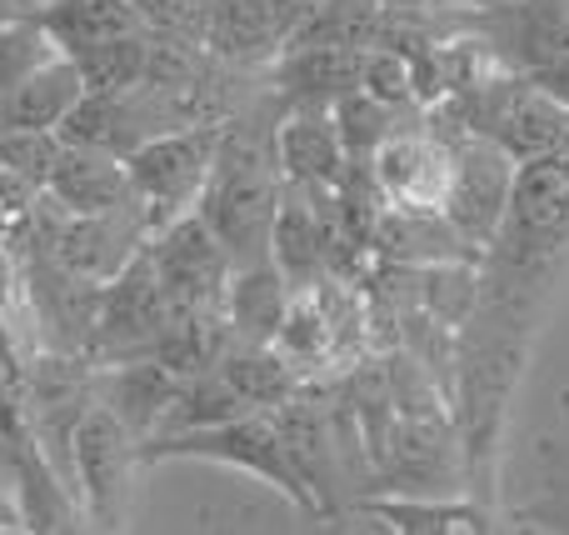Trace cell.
I'll use <instances>...</instances> for the list:
<instances>
[{"label": "cell", "mask_w": 569, "mask_h": 535, "mask_svg": "<svg viewBox=\"0 0 569 535\" xmlns=\"http://www.w3.org/2000/svg\"><path fill=\"white\" fill-rule=\"evenodd\" d=\"M36 20L50 36L56 56H66V60L140 30V10L130 6V0H56V6H46Z\"/></svg>", "instance_id": "cell-6"}, {"label": "cell", "mask_w": 569, "mask_h": 535, "mask_svg": "<svg viewBox=\"0 0 569 535\" xmlns=\"http://www.w3.org/2000/svg\"><path fill=\"white\" fill-rule=\"evenodd\" d=\"M86 100L76 60L50 56L40 70H30L6 100H0V130H36V136H60L76 106Z\"/></svg>", "instance_id": "cell-5"}, {"label": "cell", "mask_w": 569, "mask_h": 535, "mask_svg": "<svg viewBox=\"0 0 569 535\" xmlns=\"http://www.w3.org/2000/svg\"><path fill=\"white\" fill-rule=\"evenodd\" d=\"M20 6H30V16H40L46 6H56V0H20Z\"/></svg>", "instance_id": "cell-17"}, {"label": "cell", "mask_w": 569, "mask_h": 535, "mask_svg": "<svg viewBox=\"0 0 569 535\" xmlns=\"http://www.w3.org/2000/svg\"><path fill=\"white\" fill-rule=\"evenodd\" d=\"M280 80L295 90H335L350 96L360 80V56L350 46H305L300 56H290L280 66Z\"/></svg>", "instance_id": "cell-11"}, {"label": "cell", "mask_w": 569, "mask_h": 535, "mask_svg": "<svg viewBox=\"0 0 569 535\" xmlns=\"http://www.w3.org/2000/svg\"><path fill=\"white\" fill-rule=\"evenodd\" d=\"M76 70H80V80H86V96L120 100L130 86H140V76H146V46H140L136 36L110 40V46L76 56Z\"/></svg>", "instance_id": "cell-10"}, {"label": "cell", "mask_w": 569, "mask_h": 535, "mask_svg": "<svg viewBox=\"0 0 569 535\" xmlns=\"http://www.w3.org/2000/svg\"><path fill=\"white\" fill-rule=\"evenodd\" d=\"M375 190L390 200V210L405 216H445L455 200V146L440 136H415V130H395L375 146L370 156Z\"/></svg>", "instance_id": "cell-2"}, {"label": "cell", "mask_w": 569, "mask_h": 535, "mask_svg": "<svg viewBox=\"0 0 569 535\" xmlns=\"http://www.w3.org/2000/svg\"><path fill=\"white\" fill-rule=\"evenodd\" d=\"M206 216L210 226L226 240L240 236H260L276 210V180H270L266 160H260L256 146H240V140H220L216 166H210L206 180Z\"/></svg>", "instance_id": "cell-4"}, {"label": "cell", "mask_w": 569, "mask_h": 535, "mask_svg": "<svg viewBox=\"0 0 569 535\" xmlns=\"http://www.w3.org/2000/svg\"><path fill=\"white\" fill-rule=\"evenodd\" d=\"M50 186H56V196L66 200L70 210H110V206H120V196L130 190V176H126V160H116V156L60 146Z\"/></svg>", "instance_id": "cell-8"}, {"label": "cell", "mask_w": 569, "mask_h": 535, "mask_svg": "<svg viewBox=\"0 0 569 535\" xmlns=\"http://www.w3.org/2000/svg\"><path fill=\"white\" fill-rule=\"evenodd\" d=\"M276 166L295 180V186H315V190L340 186L345 150H340V136H335V120L290 116L276 130Z\"/></svg>", "instance_id": "cell-7"}, {"label": "cell", "mask_w": 569, "mask_h": 535, "mask_svg": "<svg viewBox=\"0 0 569 535\" xmlns=\"http://www.w3.org/2000/svg\"><path fill=\"white\" fill-rule=\"evenodd\" d=\"M284 30L280 0H216L210 6V40L230 60H256L266 46H276Z\"/></svg>", "instance_id": "cell-9"}, {"label": "cell", "mask_w": 569, "mask_h": 535, "mask_svg": "<svg viewBox=\"0 0 569 535\" xmlns=\"http://www.w3.org/2000/svg\"><path fill=\"white\" fill-rule=\"evenodd\" d=\"M360 96H370L375 106H405L415 96V60L400 56L390 46H375L360 56V80H355Z\"/></svg>", "instance_id": "cell-13"}, {"label": "cell", "mask_w": 569, "mask_h": 535, "mask_svg": "<svg viewBox=\"0 0 569 535\" xmlns=\"http://www.w3.org/2000/svg\"><path fill=\"white\" fill-rule=\"evenodd\" d=\"M470 136L500 146L515 166L530 160H555L569 156V110L555 106L550 96L530 86V80H495V86L475 90L470 110Z\"/></svg>", "instance_id": "cell-1"}, {"label": "cell", "mask_w": 569, "mask_h": 535, "mask_svg": "<svg viewBox=\"0 0 569 535\" xmlns=\"http://www.w3.org/2000/svg\"><path fill=\"white\" fill-rule=\"evenodd\" d=\"M216 150H220L216 130H170V136H150L126 156V176H130V186H136V196H146L150 206L180 210L186 200L206 196Z\"/></svg>", "instance_id": "cell-3"}, {"label": "cell", "mask_w": 569, "mask_h": 535, "mask_svg": "<svg viewBox=\"0 0 569 535\" xmlns=\"http://www.w3.org/2000/svg\"><path fill=\"white\" fill-rule=\"evenodd\" d=\"M525 80H530L540 96H550L555 106H565L569 110V50L565 56H550V60H540L535 70H525Z\"/></svg>", "instance_id": "cell-16"}, {"label": "cell", "mask_w": 569, "mask_h": 535, "mask_svg": "<svg viewBox=\"0 0 569 535\" xmlns=\"http://www.w3.org/2000/svg\"><path fill=\"white\" fill-rule=\"evenodd\" d=\"M50 56H56V46H50V36L40 30L36 16L30 20H6V26H0V100H6L10 90L30 76V70L46 66Z\"/></svg>", "instance_id": "cell-12"}, {"label": "cell", "mask_w": 569, "mask_h": 535, "mask_svg": "<svg viewBox=\"0 0 569 535\" xmlns=\"http://www.w3.org/2000/svg\"><path fill=\"white\" fill-rule=\"evenodd\" d=\"M60 160V136H36V130H0V166L10 176L50 180Z\"/></svg>", "instance_id": "cell-15"}, {"label": "cell", "mask_w": 569, "mask_h": 535, "mask_svg": "<svg viewBox=\"0 0 569 535\" xmlns=\"http://www.w3.org/2000/svg\"><path fill=\"white\" fill-rule=\"evenodd\" d=\"M385 110L375 106L370 96H360V90H350V96H340V106H335V136H340V150L345 156H375V146L385 140Z\"/></svg>", "instance_id": "cell-14"}]
</instances>
